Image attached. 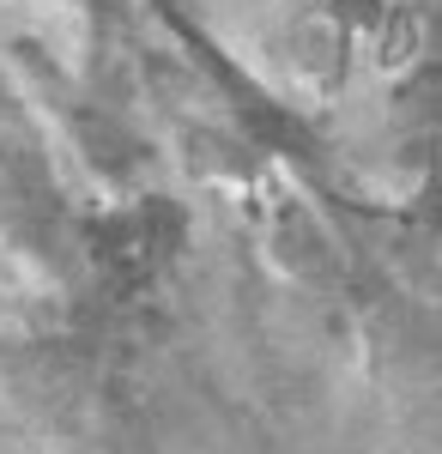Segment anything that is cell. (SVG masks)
Here are the masks:
<instances>
[{
  "instance_id": "obj_2",
  "label": "cell",
  "mask_w": 442,
  "mask_h": 454,
  "mask_svg": "<svg viewBox=\"0 0 442 454\" xmlns=\"http://www.w3.org/2000/svg\"><path fill=\"white\" fill-rule=\"evenodd\" d=\"M297 12L328 25L340 43H358V36H388V0H297Z\"/></svg>"
},
{
  "instance_id": "obj_1",
  "label": "cell",
  "mask_w": 442,
  "mask_h": 454,
  "mask_svg": "<svg viewBox=\"0 0 442 454\" xmlns=\"http://www.w3.org/2000/svg\"><path fill=\"white\" fill-rule=\"evenodd\" d=\"M73 248L85 261V273L109 297H139L176 267V254L188 248V212L170 194H134L122 207H98L79 218Z\"/></svg>"
}]
</instances>
